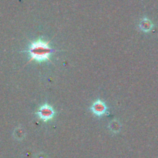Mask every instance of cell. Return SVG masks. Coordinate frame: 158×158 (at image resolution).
Instances as JSON below:
<instances>
[{"mask_svg": "<svg viewBox=\"0 0 158 158\" xmlns=\"http://www.w3.org/2000/svg\"><path fill=\"white\" fill-rule=\"evenodd\" d=\"M27 52L30 56V60H35L40 63L50 60L53 49L49 43L38 40L30 43Z\"/></svg>", "mask_w": 158, "mask_h": 158, "instance_id": "obj_1", "label": "cell"}, {"mask_svg": "<svg viewBox=\"0 0 158 158\" xmlns=\"http://www.w3.org/2000/svg\"><path fill=\"white\" fill-rule=\"evenodd\" d=\"M37 114L43 121L46 122L54 118L55 112H54V110L53 109L51 106L48 104H43L39 108Z\"/></svg>", "mask_w": 158, "mask_h": 158, "instance_id": "obj_2", "label": "cell"}, {"mask_svg": "<svg viewBox=\"0 0 158 158\" xmlns=\"http://www.w3.org/2000/svg\"><path fill=\"white\" fill-rule=\"evenodd\" d=\"M153 28V24L150 19L147 18L143 19L139 23V29L144 32H148L152 30Z\"/></svg>", "mask_w": 158, "mask_h": 158, "instance_id": "obj_4", "label": "cell"}, {"mask_svg": "<svg viewBox=\"0 0 158 158\" xmlns=\"http://www.w3.org/2000/svg\"><path fill=\"white\" fill-rule=\"evenodd\" d=\"M91 112L97 117H102L105 114L107 110V106L104 102L102 100H98L94 102L91 107Z\"/></svg>", "mask_w": 158, "mask_h": 158, "instance_id": "obj_3", "label": "cell"}, {"mask_svg": "<svg viewBox=\"0 0 158 158\" xmlns=\"http://www.w3.org/2000/svg\"><path fill=\"white\" fill-rule=\"evenodd\" d=\"M110 131H112L113 133H118L121 130V124L118 120H114L111 121L108 125Z\"/></svg>", "mask_w": 158, "mask_h": 158, "instance_id": "obj_5", "label": "cell"}, {"mask_svg": "<svg viewBox=\"0 0 158 158\" xmlns=\"http://www.w3.org/2000/svg\"><path fill=\"white\" fill-rule=\"evenodd\" d=\"M36 158H47L46 155H45L44 154H39L36 157Z\"/></svg>", "mask_w": 158, "mask_h": 158, "instance_id": "obj_6", "label": "cell"}]
</instances>
